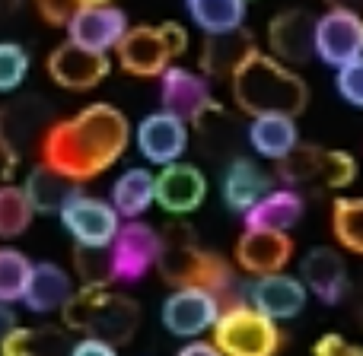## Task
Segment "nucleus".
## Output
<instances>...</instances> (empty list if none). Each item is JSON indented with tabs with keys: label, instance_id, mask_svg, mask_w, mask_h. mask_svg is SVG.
Segmentation results:
<instances>
[{
	"label": "nucleus",
	"instance_id": "obj_1",
	"mask_svg": "<svg viewBox=\"0 0 363 356\" xmlns=\"http://www.w3.org/2000/svg\"><path fill=\"white\" fill-rule=\"evenodd\" d=\"M128 144H131V125L125 112L108 102H96L74 118L45 127L38 137V156L42 166L83 185L112 169L125 156Z\"/></svg>",
	"mask_w": 363,
	"mask_h": 356
},
{
	"label": "nucleus",
	"instance_id": "obj_2",
	"mask_svg": "<svg viewBox=\"0 0 363 356\" xmlns=\"http://www.w3.org/2000/svg\"><path fill=\"white\" fill-rule=\"evenodd\" d=\"M163 283L172 289H207L220 299V306L242 299L236 289V274L233 264L223 255L204 248L188 223H166L160 232L157 264Z\"/></svg>",
	"mask_w": 363,
	"mask_h": 356
},
{
	"label": "nucleus",
	"instance_id": "obj_3",
	"mask_svg": "<svg viewBox=\"0 0 363 356\" xmlns=\"http://www.w3.org/2000/svg\"><path fill=\"white\" fill-rule=\"evenodd\" d=\"M233 102L239 112H245L249 118L258 115H296L306 112L309 102V86L300 74L287 67V64L274 61L271 54L252 51L230 76Z\"/></svg>",
	"mask_w": 363,
	"mask_h": 356
},
{
	"label": "nucleus",
	"instance_id": "obj_4",
	"mask_svg": "<svg viewBox=\"0 0 363 356\" xmlns=\"http://www.w3.org/2000/svg\"><path fill=\"white\" fill-rule=\"evenodd\" d=\"M61 321L67 331H80L83 338H96L112 347H125L138 334L140 306L131 296L115 293L108 287H80L64 302Z\"/></svg>",
	"mask_w": 363,
	"mask_h": 356
},
{
	"label": "nucleus",
	"instance_id": "obj_5",
	"mask_svg": "<svg viewBox=\"0 0 363 356\" xmlns=\"http://www.w3.org/2000/svg\"><path fill=\"white\" fill-rule=\"evenodd\" d=\"M211 331V344L223 356H277L284 347V331L277 328V321L264 318L245 299L220 309Z\"/></svg>",
	"mask_w": 363,
	"mask_h": 356
},
{
	"label": "nucleus",
	"instance_id": "obj_6",
	"mask_svg": "<svg viewBox=\"0 0 363 356\" xmlns=\"http://www.w3.org/2000/svg\"><path fill=\"white\" fill-rule=\"evenodd\" d=\"M277 178L284 188H315L341 191L357 178V163L347 150H328L315 144H296L284 159H277Z\"/></svg>",
	"mask_w": 363,
	"mask_h": 356
},
{
	"label": "nucleus",
	"instance_id": "obj_7",
	"mask_svg": "<svg viewBox=\"0 0 363 356\" xmlns=\"http://www.w3.org/2000/svg\"><path fill=\"white\" fill-rule=\"evenodd\" d=\"M57 217H61L64 229L70 232V239L77 245H89V248H108L121 226L112 204L102 197H89V194H74L57 210Z\"/></svg>",
	"mask_w": 363,
	"mask_h": 356
},
{
	"label": "nucleus",
	"instance_id": "obj_8",
	"mask_svg": "<svg viewBox=\"0 0 363 356\" xmlns=\"http://www.w3.org/2000/svg\"><path fill=\"white\" fill-rule=\"evenodd\" d=\"M160 232L144 219H128L118 226L108 255H112V270L118 283H138L147 270L157 264Z\"/></svg>",
	"mask_w": 363,
	"mask_h": 356
},
{
	"label": "nucleus",
	"instance_id": "obj_9",
	"mask_svg": "<svg viewBox=\"0 0 363 356\" xmlns=\"http://www.w3.org/2000/svg\"><path fill=\"white\" fill-rule=\"evenodd\" d=\"M363 51V19L354 10H328L315 19L313 54H319L328 67H345L360 61Z\"/></svg>",
	"mask_w": 363,
	"mask_h": 356
},
{
	"label": "nucleus",
	"instance_id": "obj_10",
	"mask_svg": "<svg viewBox=\"0 0 363 356\" xmlns=\"http://www.w3.org/2000/svg\"><path fill=\"white\" fill-rule=\"evenodd\" d=\"M48 76L55 86L70 89V93H86L96 89L108 74H112V61L108 54L99 51H86L74 42H61L55 51L48 54Z\"/></svg>",
	"mask_w": 363,
	"mask_h": 356
},
{
	"label": "nucleus",
	"instance_id": "obj_11",
	"mask_svg": "<svg viewBox=\"0 0 363 356\" xmlns=\"http://www.w3.org/2000/svg\"><path fill=\"white\" fill-rule=\"evenodd\" d=\"M207 197V178L191 163L160 166V176H153V204H160L172 217L194 213Z\"/></svg>",
	"mask_w": 363,
	"mask_h": 356
},
{
	"label": "nucleus",
	"instance_id": "obj_12",
	"mask_svg": "<svg viewBox=\"0 0 363 356\" xmlns=\"http://www.w3.org/2000/svg\"><path fill=\"white\" fill-rule=\"evenodd\" d=\"M236 268L249 277H268L287 270L294 258V239L290 232H268V229H245L236 239Z\"/></svg>",
	"mask_w": 363,
	"mask_h": 356
},
{
	"label": "nucleus",
	"instance_id": "obj_13",
	"mask_svg": "<svg viewBox=\"0 0 363 356\" xmlns=\"http://www.w3.org/2000/svg\"><path fill=\"white\" fill-rule=\"evenodd\" d=\"M306 287L300 283V277L290 274H268V277H255L249 287L242 289V299L249 302L255 312H262L271 321H284V318H296L306 306Z\"/></svg>",
	"mask_w": 363,
	"mask_h": 356
},
{
	"label": "nucleus",
	"instance_id": "obj_14",
	"mask_svg": "<svg viewBox=\"0 0 363 356\" xmlns=\"http://www.w3.org/2000/svg\"><path fill=\"white\" fill-rule=\"evenodd\" d=\"M64 29H67V42L80 45L86 51L108 54L128 32V16L125 10H118L112 4H96V6H83Z\"/></svg>",
	"mask_w": 363,
	"mask_h": 356
},
{
	"label": "nucleus",
	"instance_id": "obj_15",
	"mask_svg": "<svg viewBox=\"0 0 363 356\" xmlns=\"http://www.w3.org/2000/svg\"><path fill=\"white\" fill-rule=\"evenodd\" d=\"M313 29H315V16L303 6H290L281 10L274 19L268 23V51L274 61L287 64H306L313 57Z\"/></svg>",
	"mask_w": 363,
	"mask_h": 356
},
{
	"label": "nucleus",
	"instance_id": "obj_16",
	"mask_svg": "<svg viewBox=\"0 0 363 356\" xmlns=\"http://www.w3.org/2000/svg\"><path fill=\"white\" fill-rule=\"evenodd\" d=\"M220 309V299L207 289H172L163 302V325L176 338H198L213 328Z\"/></svg>",
	"mask_w": 363,
	"mask_h": 356
},
{
	"label": "nucleus",
	"instance_id": "obj_17",
	"mask_svg": "<svg viewBox=\"0 0 363 356\" xmlns=\"http://www.w3.org/2000/svg\"><path fill=\"white\" fill-rule=\"evenodd\" d=\"M188 140H191L188 121L169 112H153L138 125V150L153 166L179 163L188 150Z\"/></svg>",
	"mask_w": 363,
	"mask_h": 356
},
{
	"label": "nucleus",
	"instance_id": "obj_18",
	"mask_svg": "<svg viewBox=\"0 0 363 356\" xmlns=\"http://www.w3.org/2000/svg\"><path fill=\"white\" fill-rule=\"evenodd\" d=\"M115 54H118L121 70H128L131 76H160L176 61L157 25H134V29L128 25L121 42L115 45Z\"/></svg>",
	"mask_w": 363,
	"mask_h": 356
},
{
	"label": "nucleus",
	"instance_id": "obj_19",
	"mask_svg": "<svg viewBox=\"0 0 363 356\" xmlns=\"http://www.w3.org/2000/svg\"><path fill=\"white\" fill-rule=\"evenodd\" d=\"M300 283L306 287V293H313L315 299H322L325 306H338L347 293V264L328 245L313 248L300 264Z\"/></svg>",
	"mask_w": 363,
	"mask_h": 356
},
{
	"label": "nucleus",
	"instance_id": "obj_20",
	"mask_svg": "<svg viewBox=\"0 0 363 356\" xmlns=\"http://www.w3.org/2000/svg\"><path fill=\"white\" fill-rule=\"evenodd\" d=\"M258 51L255 35L249 29H230V32H213L201 45V76L211 80H230L233 70L245 61V57Z\"/></svg>",
	"mask_w": 363,
	"mask_h": 356
},
{
	"label": "nucleus",
	"instance_id": "obj_21",
	"mask_svg": "<svg viewBox=\"0 0 363 356\" xmlns=\"http://www.w3.org/2000/svg\"><path fill=\"white\" fill-rule=\"evenodd\" d=\"M160 99H163V112L176 115L182 121H191L213 96H211V83L201 74L169 64L160 74Z\"/></svg>",
	"mask_w": 363,
	"mask_h": 356
},
{
	"label": "nucleus",
	"instance_id": "obj_22",
	"mask_svg": "<svg viewBox=\"0 0 363 356\" xmlns=\"http://www.w3.org/2000/svg\"><path fill=\"white\" fill-rule=\"evenodd\" d=\"M188 125L194 127L198 147L211 163H230L233 156H239V137H236V125L233 115L220 105L217 99H211Z\"/></svg>",
	"mask_w": 363,
	"mask_h": 356
},
{
	"label": "nucleus",
	"instance_id": "obj_23",
	"mask_svg": "<svg viewBox=\"0 0 363 356\" xmlns=\"http://www.w3.org/2000/svg\"><path fill=\"white\" fill-rule=\"evenodd\" d=\"M303 194L296 188H268L249 210L242 213L245 229L290 232L303 217Z\"/></svg>",
	"mask_w": 363,
	"mask_h": 356
},
{
	"label": "nucleus",
	"instance_id": "obj_24",
	"mask_svg": "<svg viewBox=\"0 0 363 356\" xmlns=\"http://www.w3.org/2000/svg\"><path fill=\"white\" fill-rule=\"evenodd\" d=\"M70 296H74V280H70L67 270L51 261L32 264L29 283H26L23 293V302L32 312H61Z\"/></svg>",
	"mask_w": 363,
	"mask_h": 356
},
{
	"label": "nucleus",
	"instance_id": "obj_25",
	"mask_svg": "<svg viewBox=\"0 0 363 356\" xmlns=\"http://www.w3.org/2000/svg\"><path fill=\"white\" fill-rule=\"evenodd\" d=\"M271 188V178L255 166L249 156H233L223 172V200L230 210L245 213L264 191Z\"/></svg>",
	"mask_w": 363,
	"mask_h": 356
},
{
	"label": "nucleus",
	"instance_id": "obj_26",
	"mask_svg": "<svg viewBox=\"0 0 363 356\" xmlns=\"http://www.w3.org/2000/svg\"><path fill=\"white\" fill-rule=\"evenodd\" d=\"M67 328H13L0 344V356H70Z\"/></svg>",
	"mask_w": 363,
	"mask_h": 356
},
{
	"label": "nucleus",
	"instance_id": "obj_27",
	"mask_svg": "<svg viewBox=\"0 0 363 356\" xmlns=\"http://www.w3.org/2000/svg\"><path fill=\"white\" fill-rule=\"evenodd\" d=\"M249 144L258 156L264 159H284L296 144V118H287V115H258L249 125Z\"/></svg>",
	"mask_w": 363,
	"mask_h": 356
},
{
	"label": "nucleus",
	"instance_id": "obj_28",
	"mask_svg": "<svg viewBox=\"0 0 363 356\" xmlns=\"http://www.w3.org/2000/svg\"><path fill=\"white\" fill-rule=\"evenodd\" d=\"M19 188L26 191V197H29V204L35 213H57L74 194H80V185H77V181L64 178L61 172L48 169V166H42V163L29 172L26 185H19Z\"/></svg>",
	"mask_w": 363,
	"mask_h": 356
},
{
	"label": "nucleus",
	"instance_id": "obj_29",
	"mask_svg": "<svg viewBox=\"0 0 363 356\" xmlns=\"http://www.w3.org/2000/svg\"><path fill=\"white\" fill-rule=\"evenodd\" d=\"M153 207V172L128 169L112 185V210L118 219H140Z\"/></svg>",
	"mask_w": 363,
	"mask_h": 356
},
{
	"label": "nucleus",
	"instance_id": "obj_30",
	"mask_svg": "<svg viewBox=\"0 0 363 356\" xmlns=\"http://www.w3.org/2000/svg\"><path fill=\"white\" fill-rule=\"evenodd\" d=\"M185 4L204 35L239 29L245 19V0H185Z\"/></svg>",
	"mask_w": 363,
	"mask_h": 356
},
{
	"label": "nucleus",
	"instance_id": "obj_31",
	"mask_svg": "<svg viewBox=\"0 0 363 356\" xmlns=\"http://www.w3.org/2000/svg\"><path fill=\"white\" fill-rule=\"evenodd\" d=\"M332 232L338 245L351 255L363 251V200L360 197H338L332 207Z\"/></svg>",
	"mask_w": 363,
	"mask_h": 356
},
{
	"label": "nucleus",
	"instance_id": "obj_32",
	"mask_svg": "<svg viewBox=\"0 0 363 356\" xmlns=\"http://www.w3.org/2000/svg\"><path fill=\"white\" fill-rule=\"evenodd\" d=\"M32 210L29 197L19 185H0V239H19L32 226Z\"/></svg>",
	"mask_w": 363,
	"mask_h": 356
},
{
	"label": "nucleus",
	"instance_id": "obj_33",
	"mask_svg": "<svg viewBox=\"0 0 363 356\" xmlns=\"http://www.w3.org/2000/svg\"><path fill=\"white\" fill-rule=\"evenodd\" d=\"M32 274V261L16 248H0V302L13 306L23 299Z\"/></svg>",
	"mask_w": 363,
	"mask_h": 356
},
{
	"label": "nucleus",
	"instance_id": "obj_34",
	"mask_svg": "<svg viewBox=\"0 0 363 356\" xmlns=\"http://www.w3.org/2000/svg\"><path fill=\"white\" fill-rule=\"evenodd\" d=\"M74 270L83 287H108L115 283L112 255L108 248H89V245H74Z\"/></svg>",
	"mask_w": 363,
	"mask_h": 356
},
{
	"label": "nucleus",
	"instance_id": "obj_35",
	"mask_svg": "<svg viewBox=\"0 0 363 356\" xmlns=\"http://www.w3.org/2000/svg\"><path fill=\"white\" fill-rule=\"evenodd\" d=\"M26 74H29V51L16 42H0V93L19 89Z\"/></svg>",
	"mask_w": 363,
	"mask_h": 356
},
{
	"label": "nucleus",
	"instance_id": "obj_36",
	"mask_svg": "<svg viewBox=\"0 0 363 356\" xmlns=\"http://www.w3.org/2000/svg\"><path fill=\"white\" fill-rule=\"evenodd\" d=\"M335 86H338V96L347 102V105L360 108L363 105V61H354V64L338 67Z\"/></svg>",
	"mask_w": 363,
	"mask_h": 356
},
{
	"label": "nucleus",
	"instance_id": "obj_37",
	"mask_svg": "<svg viewBox=\"0 0 363 356\" xmlns=\"http://www.w3.org/2000/svg\"><path fill=\"white\" fill-rule=\"evenodd\" d=\"M83 6H89L86 0H35L38 16H42L48 25H55V29L57 25H67Z\"/></svg>",
	"mask_w": 363,
	"mask_h": 356
},
{
	"label": "nucleus",
	"instance_id": "obj_38",
	"mask_svg": "<svg viewBox=\"0 0 363 356\" xmlns=\"http://www.w3.org/2000/svg\"><path fill=\"white\" fill-rule=\"evenodd\" d=\"M313 356H363V350L351 340H345L341 334H322L313 347Z\"/></svg>",
	"mask_w": 363,
	"mask_h": 356
},
{
	"label": "nucleus",
	"instance_id": "obj_39",
	"mask_svg": "<svg viewBox=\"0 0 363 356\" xmlns=\"http://www.w3.org/2000/svg\"><path fill=\"white\" fill-rule=\"evenodd\" d=\"M160 29V35H163V42H166V48H169V54L172 57H182L185 54V48H188V32H185V25L182 23H163V25H157Z\"/></svg>",
	"mask_w": 363,
	"mask_h": 356
},
{
	"label": "nucleus",
	"instance_id": "obj_40",
	"mask_svg": "<svg viewBox=\"0 0 363 356\" xmlns=\"http://www.w3.org/2000/svg\"><path fill=\"white\" fill-rule=\"evenodd\" d=\"M70 356H118V347L106 344V340H96V338H83L70 347Z\"/></svg>",
	"mask_w": 363,
	"mask_h": 356
},
{
	"label": "nucleus",
	"instance_id": "obj_41",
	"mask_svg": "<svg viewBox=\"0 0 363 356\" xmlns=\"http://www.w3.org/2000/svg\"><path fill=\"white\" fill-rule=\"evenodd\" d=\"M16 159H19V153L0 140V185H6V181L13 178V172H16Z\"/></svg>",
	"mask_w": 363,
	"mask_h": 356
},
{
	"label": "nucleus",
	"instance_id": "obj_42",
	"mask_svg": "<svg viewBox=\"0 0 363 356\" xmlns=\"http://www.w3.org/2000/svg\"><path fill=\"white\" fill-rule=\"evenodd\" d=\"M176 356H223V353H220L211 340H191V344H185Z\"/></svg>",
	"mask_w": 363,
	"mask_h": 356
},
{
	"label": "nucleus",
	"instance_id": "obj_43",
	"mask_svg": "<svg viewBox=\"0 0 363 356\" xmlns=\"http://www.w3.org/2000/svg\"><path fill=\"white\" fill-rule=\"evenodd\" d=\"M13 328H16V315H13V309L6 302H0V344H4V338Z\"/></svg>",
	"mask_w": 363,
	"mask_h": 356
},
{
	"label": "nucleus",
	"instance_id": "obj_44",
	"mask_svg": "<svg viewBox=\"0 0 363 356\" xmlns=\"http://www.w3.org/2000/svg\"><path fill=\"white\" fill-rule=\"evenodd\" d=\"M325 4H328V10H354L357 13L360 0H325Z\"/></svg>",
	"mask_w": 363,
	"mask_h": 356
},
{
	"label": "nucleus",
	"instance_id": "obj_45",
	"mask_svg": "<svg viewBox=\"0 0 363 356\" xmlns=\"http://www.w3.org/2000/svg\"><path fill=\"white\" fill-rule=\"evenodd\" d=\"M89 6H96V4H112V0H86Z\"/></svg>",
	"mask_w": 363,
	"mask_h": 356
},
{
	"label": "nucleus",
	"instance_id": "obj_46",
	"mask_svg": "<svg viewBox=\"0 0 363 356\" xmlns=\"http://www.w3.org/2000/svg\"><path fill=\"white\" fill-rule=\"evenodd\" d=\"M245 4H249V0H245Z\"/></svg>",
	"mask_w": 363,
	"mask_h": 356
}]
</instances>
